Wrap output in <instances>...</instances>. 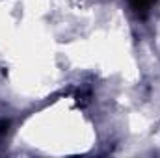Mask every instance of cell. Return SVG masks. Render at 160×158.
I'll return each mask as SVG.
<instances>
[{
    "instance_id": "cell-1",
    "label": "cell",
    "mask_w": 160,
    "mask_h": 158,
    "mask_svg": "<svg viewBox=\"0 0 160 158\" xmlns=\"http://www.w3.org/2000/svg\"><path fill=\"white\" fill-rule=\"evenodd\" d=\"M128 2H130V6H132L136 11H147V9L153 6L155 0H128Z\"/></svg>"
},
{
    "instance_id": "cell-2",
    "label": "cell",
    "mask_w": 160,
    "mask_h": 158,
    "mask_svg": "<svg viewBox=\"0 0 160 158\" xmlns=\"http://www.w3.org/2000/svg\"><path fill=\"white\" fill-rule=\"evenodd\" d=\"M8 130V121H0V134H4Z\"/></svg>"
}]
</instances>
